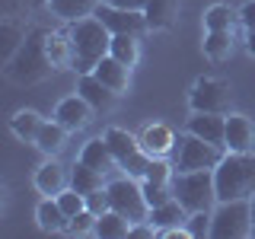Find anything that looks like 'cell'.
<instances>
[{
  "label": "cell",
  "mask_w": 255,
  "mask_h": 239,
  "mask_svg": "<svg viewBox=\"0 0 255 239\" xmlns=\"http://www.w3.org/2000/svg\"><path fill=\"white\" fill-rule=\"evenodd\" d=\"M252 236H255V227H252Z\"/></svg>",
  "instance_id": "cell-41"
},
{
  "label": "cell",
  "mask_w": 255,
  "mask_h": 239,
  "mask_svg": "<svg viewBox=\"0 0 255 239\" xmlns=\"http://www.w3.org/2000/svg\"><path fill=\"white\" fill-rule=\"evenodd\" d=\"M246 48H249V54L255 58V29H246Z\"/></svg>",
  "instance_id": "cell-39"
},
{
  "label": "cell",
  "mask_w": 255,
  "mask_h": 239,
  "mask_svg": "<svg viewBox=\"0 0 255 239\" xmlns=\"http://www.w3.org/2000/svg\"><path fill=\"white\" fill-rule=\"evenodd\" d=\"M188 134H198V137L211 140V143H223V134H227V115H217V112H191Z\"/></svg>",
  "instance_id": "cell-14"
},
{
  "label": "cell",
  "mask_w": 255,
  "mask_h": 239,
  "mask_svg": "<svg viewBox=\"0 0 255 239\" xmlns=\"http://www.w3.org/2000/svg\"><path fill=\"white\" fill-rule=\"evenodd\" d=\"M86 207H90L93 214H106V211H112V204H109V191H106V188H99V191H93V195H86Z\"/></svg>",
  "instance_id": "cell-35"
},
{
  "label": "cell",
  "mask_w": 255,
  "mask_h": 239,
  "mask_svg": "<svg viewBox=\"0 0 255 239\" xmlns=\"http://www.w3.org/2000/svg\"><path fill=\"white\" fill-rule=\"evenodd\" d=\"M172 195L188 214L211 211L217 204V185H214V169H195V172H175Z\"/></svg>",
  "instance_id": "cell-3"
},
{
  "label": "cell",
  "mask_w": 255,
  "mask_h": 239,
  "mask_svg": "<svg viewBox=\"0 0 255 239\" xmlns=\"http://www.w3.org/2000/svg\"><path fill=\"white\" fill-rule=\"evenodd\" d=\"M96 16L106 22V29L112 35H143L147 26V16L140 10H122V6H112V3H99L96 6Z\"/></svg>",
  "instance_id": "cell-10"
},
{
  "label": "cell",
  "mask_w": 255,
  "mask_h": 239,
  "mask_svg": "<svg viewBox=\"0 0 255 239\" xmlns=\"http://www.w3.org/2000/svg\"><path fill=\"white\" fill-rule=\"evenodd\" d=\"M64 143H67V127L58 124V121H45L42 131H38V137H35V147L42 150L45 156H58L64 150Z\"/></svg>",
  "instance_id": "cell-24"
},
{
  "label": "cell",
  "mask_w": 255,
  "mask_h": 239,
  "mask_svg": "<svg viewBox=\"0 0 255 239\" xmlns=\"http://www.w3.org/2000/svg\"><path fill=\"white\" fill-rule=\"evenodd\" d=\"M70 188H77L80 195H93V191H99V188H106V175H102L99 169H93V166H86V163H80L77 159V166L70 169Z\"/></svg>",
  "instance_id": "cell-22"
},
{
  "label": "cell",
  "mask_w": 255,
  "mask_h": 239,
  "mask_svg": "<svg viewBox=\"0 0 255 239\" xmlns=\"http://www.w3.org/2000/svg\"><path fill=\"white\" fill-rule=\"evenodd\" d=\"M90 118H93V106L80 93L61 99L58 109H54V121L64 124L67 131H80V127H86V124H90Z\"/></svg>",
  "instance_id": "cell-12"
},
{
  "label": "cell",
  "mask_w": 255,
  "mask_h": 239,
  "mask_svg": "<svg viewBox=\"0 0 255 239\" xmlns=\"http://www.w3.org/2000/svg\"><path fill=\"white\" fill-rule=\"evenodd\" d=\"M93 74L99 77L106 86H112L115 93H125L128 83H131V67H128V64H122L118 58H112V54H106V58L96 64Z\"/></svg>",
  "instance_id": "cell-18"
},
{
  "label": "cell",
  "mask_w": 255,
  "mask_h": 239,
  "mask_svg": "<svg viewBox=\"0 0 255 239\" xmlns=\"http://www.w3.org/2000/svg\"><path fill=\"white\" fill-rule=\"evenodd\" d=\"M143 198H147V204L150 207H159V204H166V201H172V185H153V182H147L143 179Z\"/></svg>",
  "instance_id": "cell-33"
},
{
  "label": "cell",
  "mask_w": 255,
  "mask_h": 239,
  "mask_svg": "<svg viewBox=\"0 0 255 239\" xmlns=\"http://www.w3.org/2000/svg\"><path fill=\"white\" fill-rule=\"evenodd\" d=\"M204 54L211 61H227L233 54V29H217L204 35Z\"/></svg>",
  "instance_id": "cell-28"
},
{
  "label": "cell",
  "mask_w": 255,
  "mask_h": 239,
  "mask_svg": "<svg viewBox=\"0 0 255 239\" xmlns=\"http://www.w3.org/2000/svg\"><path fill=\"white\" fill-rule=\"evenodd\" d=\"M230 102H233L230 83L220 80V77H201V80H195V86L188 90L191 112H217V115H227Z\"/></svg>",
  "instance_id": "cell-9"
},
{
  "label": "cell",
  "mask_w": 255,
  "mask_h": 239,
  "mask_svg": "<svg viewBox=\"0 0 255 239\" xmlns=\"http://www.w3.org/2000/svg\"><path fill=\"white\" fill-rule=\"evenodd\" d=\"M58 204H61V211L67 214V217H74V214H80L86 207V198L80 195L77 188H64L61 195H58Z\"/></svg>",
  "instance_id": "cell-34"
},
{
  "label": "cell",
  "mask_w": 255,
  "mask_h": 239,
  "mask_svg": "<svg viewBox=\"0 0 255 239\" xmlns=\"http://www.w3.org/2000/svg\"><path fill=\"white\" fill-rule=\"evenodd\" d=\"M252 214H255V195H252Z\"/></svg>",
  "instance_id": "cell-40"
},
{
  "label": "cell",
  "mask_w": 255,
  "mask_h": 239,
  "mask_svg": "<svg viewBox=\"0 0 255 239\" xmlns=\"http://www.w3.org/2000/svg\"><path fill=\"white\" fill-rule=\"evenodd\" d=\"M140 147L147 150L150 156H169L172 150H175V134H172V127L163 124V121L147 124V127H143V134H140Z\"/></svg>",
  "instance_id": "cell-17"
},
{
  "label": "cell",
  "mask_w": 255,
  "mask_h": 239,
  "mask_svg": "<svg viewBox=\"0 0 255 239\" xmlns=\"http://www.w3.org/2000/svg\"><path fill=\"white\" fill-rule=\"evenodd\" d=\"M214 185H217V204L220 201H239V198L255 195V153H230L214 169Z\"/></svg>",
  "instance_id": "cell-2"
},
{
  "label": "cell",
  "mask_w": 255,
  "mask_h": 239,
  "mask_svg": "<svg viewBox=\"0 0 255 239\" xmlns=\"http://www.w3.org/2000/svg\"><path fill=\"white\" fill-rule=\"evenodd\" d=\"M185 220H188V211L175 198L159 207H150V223L156 227V233L159 230H172V227H185Z\"/></svg>",
  "instance_id": "cell-21"
},
{
  "label": "cell",
  "mask_w": 255,
  "mask_h": 239,
  "mask_svg": "<svg viewBox=\"0 0 255 239\" xmlns=\"http://www.w3.org/2000/svg\"><path fill=\"white\" fill-rule=\"evenodd\" d=\"M80 163H86V166H93V169H99L102 175H109L112 169H118V159H115V153H112V147H109L106 137L86 140L83 150H80Z\"/></svg>",
  "instance_id": "cell-16"
},
{
  "label": "cell",
  "mask_w": 255,
  "mask_h": 239,
  "mask_svg": "<svg viewBox=\"0 0 255 239\" xmlns=\"http://www.w3.org/2000/svg\"><path fill=\"white\" fill-rule=\"evenodd\" d=\"M211 236L214 239H239L252 236L255 214H252V198H239V201H220L217 211H211Z\"/></svg>",
  "instance_id": "cell-6"
},
{
  "label": "cell",
  "mask_w": 255,
  "mask_h": 239,
  "mask_svg": "<svg viewBox=\"0 0 255 239\" xmlns=\"http://www.w3.org/2000/svg\"><path fill=\"white\" fill-rule=\"evenodd\" d=\"M96 236H102V239H122V236H131V220L122 217L118 211H106V214H99L96 217V230H93Z\"/></svg>",
  "instance_id": "cell-26"
},
{
  "label": "cell",
  "mask_w": 255,
  "mask_h": 239,
  "mask_svg": "<svg viewBox=\"0 0 255 239\" xmlns=\"http://www.w3.org/2000/svg\"><path fill=\"white\" fill-rule=\"evenodd\" d=\"M102 0H48V6H51L54 16H61V19L74 22V19H83V16L96 13V6H99Z\"/></svg>",
  "instance_id": "cell-27"
},
{
  "label": "cell",
  "mask_w": 255,
  "mask_h": 239,
  "mask_svg": "<svg viewBox=\"0 0 255 239\" xmlns=\"http://www.w3.org/2000/svg\"><path fill=\"white\" fill-rule=\"evenodd\" d=\"M109 54L118 58L122 64H128V67H134L140 61V35H112Z\"/></svg>",
  "instance_id": "cell-29"
},
{
  "label": "cell",
  "mask_w": 255,
  "mask_h": 239,
  "mask_svg": "<svg viewBox=\"0 0 255 239\" xmlns=\"http://www.w3.org/2000/svg\"><path fill=\"white\" fill-rule=\"evenodd\" d=\"M70 42H74V67L77 74H93L96 64L109 54L112 48V32L106 29V22L99 16H83V19L70 22Z\"/></svg>",
  "instance_id": "cell-1"
},
{
  "label": "cell",
  "mask_w": 255,
  "mask_h": 239,
  "mask_svg": "<svg viewBox=\"0 0 255 239\" xmlns=\"http://www.w3.org/2000/svg\"><path fill=\"white\" fill-rule=\"evenodd\" d=\"M102 137L109 140L112 153H115V159H118V169H125V175H134V179H137V175L140 179L147 175V166H150L153 156L140 147V137L122 131V127H109Z\"/></svg>",
  "instance_id": "cell-8"
},
{
  "label": "cell",
  "mask_w": 255,
  "mask_h": 239,
  "mask_svg": "<svg viewBox=\"0 0 255 239\" xmlns=\"http://www.w3.org/2000/svg\"><path fill=\"white\" fill-rule=\"evenodd\" d=\"M239 19V13H233L227 3H214L204 13V32H217V29H233V22Z\"/></svg>",
  "instance_id": "cell-30"
},
{
  "label": "cell",
  "mask_w": 255,
  "mask_h": 239,
  "mask_svg": "<svg viewBox=\"0 0 255 239\" xmlns=\"http://www.w3.org/2000/svg\"><path fill=\"white\" fill-rule=\"evenodd\" d=\"M35 220H38V227H42L45 233H61V230H67L70 217L61 211L58 198H45V201L38 204V211H35Z\"/></svg>",
  "instance_id": "cell-23"
},
{
  "label": "cell",
  "mask_w": 255,
  "mask_h": 239,
  "mask_svg": "<svg viewBox=\"0 0 255 239\" xmlns=\"http://www.w3.org/2000/svg\"><path fill=\"white\" fill-rule=\"evenodd\" d=\"M51 70H58V67L51 64V58H48V51H45V32H32L26 38V45L19 48V54L10 61L6 74H10V80H16V83H35V80L48 77Z\"/></svg>",
  "instance_id": "cell-5"
},
{
  "label": "cell",
  "mask_w": 255,
  "mask_h": 239,
  "mask_svg": "<svg viewBox=\"0 0 255 239\" xmlns=\"http://www.w3.org/2000/svg\"><path fill=\"white\" fill-rule=\"evenodd\" d=\"M211 220H214V214H211V211H195V214H188V220H185L188 236H191V239H204V236H211Z\"/></svg>",
  "instance_id": "cell-31"
},
{
  "label": "cell",
  "mask_w": 255,
  "mask_h": 239,
  "mask_svg": "<svg viewBox=\"0 0 255 239\" xmlns=\"http://www.w3.org/2000/svg\"><path fill=\"white\" fill-rule=\"evenodd\" d=\"M143 16H147L150 29H172L175 19H179V0H147L143 6Z\"/></svg>",
  "instance_id": "cell-19"
},
{
  "label": "cell",
  "mask_w": 255,
  "mask_h": 239,
  "mask_svg": "<svg viewBox=\"0 0 255 239\" xmlns=\"http://www.w3.org/2000/svg\"><path fill=\"white\" fill-rule=\"evenodd\" d=\"M102 3H112V6H122V10H140L147 6V0H102Z\"/></svg>",
  "instance_id": "cell-38"
},
{
  "label": "cell",
  "mask_w": 255,
  "mask_h": 239,
  "mask_svg": "<svg viewBox=\"0 0 255 239\" xmlns=\"http://www.w3.org/2000/svg\"><path fill=\"white\" fill-rule=\"evenodd\" d=\"M227 156V147L223 143H211L198 134H182L175 140L172 150V166L175 172H195V169H217V163Z\"/></svg>",
  "instance_id": "cell-4"
},
{
  "label": "cell",
  "mask_w": 255,
  "mask_h": 239,
  "mask_svg": "<svg viewBox=\"0 0 255 239\" xmlns=\"http://www.w3.org/2000/svg\"><path fill=\"white\" fill-rule=\"evenodd\" d=\"M77 93L93 106V112H109L118 99V93L112 90V86H106L96 74H80L77 77Z\"/></svg>",
  "instance_id": "cell-13"
},
{
  "label": "cell",
  "mask_w": 255,
  "mask_h": 239,
  "mask_svg": "<svg viewBox=\"0 0 255 239\" xmlns=\"http://www.w3.org/2000/svg\"><path fill=\"white\" fill-rule=\"evenodd\" d=\"M239 22H243L246 29H255V0H246L243 10H239Z\"/></svg>",
  "instance_id": "cell-37"
},
{
  "label": "cell",
  "mask_w": 255,
  "mask_h": 239,
  "mask_svg": "<svg viewBox=\"0 0 255 239\" xmlns=\"http://www.w3.org/2000/svg\"><path fill=\"white\" fill-rule=\"evenodd\" d=\"M42 124H45V118L38 115V112H32V109H22V112H16V115L10 118V131L19 140H29V143H35Z\"/></svg>",
  "instance_id": "cell-25"
},
{
  "label": "cell",
  "mask_w": 255,
  "mask_h": 239,
  "mask_svg": "<svg viewBox=\"0 0 255 239\" xmlns=\"http://www.w3.org/2000/svg\"><path fill=\"white\" fill-rule=\"evenodd\" d=\"M96 217H99V214H93L90 207H83L80 214H74V217L67 220V233H70V236H86V233H93V230H96Z\"/></svg>",
  "instance_id": "cell-32"
},
{
  "label": "cell",
  "mask_w": 255,
  "mask_h": 239,
  "mask_svg": "<svg viewBox=\"0 0 255 239\" xmlns=\"http://www.w3.org/2000/svg\"><path fill=\"white\" fill-rule=\"evenodd\" d=\"M131 236L134 239H150V236H156V227L150 220H143V223H131Z\"/></svg>",
  "instance_id": "cell-36"
},
{
  "label": "cell",
  "mask_w": 255,
  "mask_h": 239,
  "mask_svg": "<svg viewBox=\"0 0 255 239\" xmlns=\"http://www.w3.org/2000/svg\"><path fill=\"white\" fill-rule=\"evenodd\" d=\"M45 51L54 67H74V42L70 32H45Z\"/></svg>",
  "instance_id": "cell-20"
},
{
  "label": "cell",
  "mask_w": 255,
  "mask_h": 239,
  "mask_svg": "<svg viewBox=\"0 0 255 239\" xmlns=\"http://www.w3.org/2000/svg\"><path fill=\"white\" fill-rule=\"evenodd\" d=\"M109 204L112 211H118L122 217H128L131 223H143L150 220V204L143 198V188L134 182V175H122V179H112L109 185Z\"/></svg>",
  "instance_id": "cell-7"
},
{
  "label": "cell",
  "mask_w": 255,
  "mask_h": 239,
  "mask_svg": "<svg viewBox=\"0 0 255 239\" xmlns=\"http://www.w3.org/2000/svg\"><path fill=\"white\" fill-rule=\"evenodd\" d=\"M223 147H227L230 153H249V150L255 147V124H252V118L239 115V112H227Z\"/></svg>",
  "instance_id": "cell-11"
},
{
  "label": "cell",
  "mask_w": 255,
  "mask_h": 239,
  "mask_svg": "<svg viewBox=\"0 0 255 239\" xmlns=\"http://www.w3.org/2000/svg\"><path fill=\"white\" fill-rule=\"evenodd\" d=\"M35 188L48 198H58L64 188H70V172L64 169L58 159H48L45 166L35 169Z\"/></svg>",
  "instance_id": "cell-15"
}]
</instances>
